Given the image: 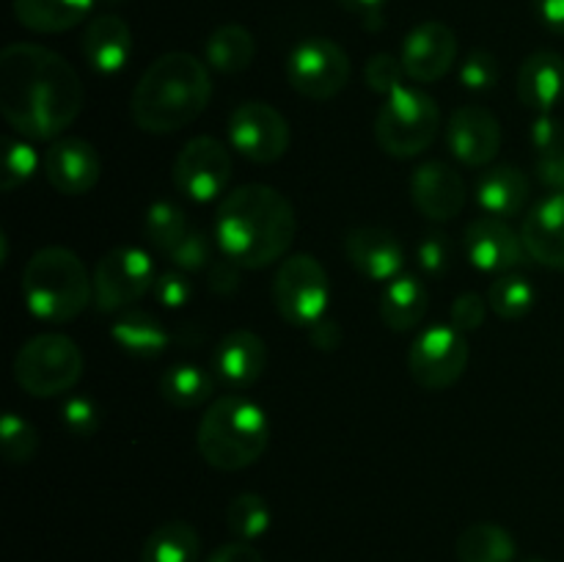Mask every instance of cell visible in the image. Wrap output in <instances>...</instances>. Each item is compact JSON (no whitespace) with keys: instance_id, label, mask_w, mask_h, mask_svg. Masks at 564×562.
Returning a JSON list of instances; mask_svg holds the SVG:
<instances>
[{"instance_id":"cell-30","label":"cell","mask_w":564,"mask_h":562,"mask_svg":"<svg viewBox=\"0 0 564 562\" xmlns=\"http://www.w3.org/2000/svg\"><path fill=\"white\" fill-rule=\"evenodd\" d=\"M202 538L187 521H165L147 538L141 562H198Z\"/></svg>"},{"instance_id":"cell-10","label":"cell","mask_w":564,"mask_h":562,"mask_svg":"<svg viewBox=\"0 0 564 562\" xmlns=\"http://www.w3.org/2000/svg\"><path fill=\"white\" fill-rule=\"evenodd\" d=\"M154 287V264L147 251L119 246L105 253L94 270V301L99 312H121Z\"/></svg>"},{"instance_id":"cell-6","label":"cell","mask_w":564,"mask_h":562,"mask_svg":"<svg viewBox=\"0 0 564 562\" xmlns=\"http://www.w3.org/2000/svg\"><path fill=\"white\" fill-rule=\"evenodd\" d=\"M441 110L422 88L402 86L380 105L375 119V141L391 158H416L438 138Z\"/></svg>"},{"instance_id":"cell-18","label":"cell","mask_w":564,"mask_h":562,"mask_svg":"<svg viewBox=\"0 0 564 562\" xmlns=\"http://www.w3.org/2000/svg\"><path fill=\"white\" fill-rule=\"evenodd\" d=\"M411 196L419 213L430 220H455L466 207V182L455 165L430 160L413 171Z\"/></svg>"},{"instance_id":"cell-47","label":"cell","mask_w":564,"mask_h":562,"mask_svg":"<svg viewBox=\"0 0 564 562\" xmlns=\"http://www.w3.org/2000/svg\"><path fill=\"white\" fill-rule=\"evenodd\" d=\"M345 11L356 14L367 28L383 25V6L386 0H336Z\"/></svg>"},{"instance_id":"cell-48","label":"cell","mask_w":564,"mask_h":562,"mask_svg":"<svg viewBox=\"0 0 564 562\" xmlns=\"http://www.w3.org/2000/svg\"><path fill=\"white\" fill-rule=\"evenodd\" d=\"M308 336H312L314 347H319V350H336V347L341 345V328L336 320H317V323L308 328Z\"/></svg>"},{"instance_id":"cell-45","label":"cell","mask_w":564,"mask_h":562,"mask_svg":"<svg viewBox=\"0 0 564 562\" xmlns=\"http://www.w3.org/2000/svg\"><path fill=\"white\" fill-rule=\"evenodd\" d=\"M538 176L549 191L564 196V149L560 152L538 154Z\"/></svg>"},{"instance_id":"cell-33","label":"cell","mask_w":564,"mask_h":562,"mask_svg":"<svg viewBox=\"0 0 564 562\" xmlns=\"http://www.w3.org/2000/svg\"><path fill=\"white\" fill-rule=\"evenodd\" d=\"M143 231H147L149 242L154 248H160L163 253H171L176 242L187 235L185 209L171 202H154L147 209V218H143Z\"/></svg>"},{"instance_id":"cell-37","label":"cell","mask_w":564,"mask_h":562,"mask_svg":"<svg viewBox=\"0 0 564 562\" xmlns=\"http://www.w3.org/2000/svg\"><path fill=\"white\" fill-rule=\"evenodd\" d=\"M460 83L468 91H490L499 83V61L488 50H474L460 66Z\"/></svg>"},{"instance_id":"cell-3","label":"cell","mask_w":564,"mask_h":562,"mask_svg":"<svg viewBox=\"0 0 564 562\" xmlns=\"http://www.w3.org/2000/svg\"><path fill=\"white\" fill-rule=\"evenodd\" d=\"M209 99L213 77L207 64L191 53H165L138 77L130 114L143 132L169 136L196 121Z\"/></svg>"},{"instance_id":"cell-9","label":"cell","mask_w":564,"mask_h":562,"mask_svg":"<svg viewBox=\"0 0 564 562\" xmlns=\"http://www.w3.org/2000/svg\"><path fill=\"white\" fill-rule=\"evenodd\" d=\"M286 77L301 97L325 102L345 91L347 80H350V58L334 39H303L286 58Z\"/></svg>"},{"instance_id":"cell-43","label":"cell","mask_w":564,"mask_h":562,"mask_svg":"<svg viewBox=\"0 0 564 562\" xmlns=\"http://www.w3.org/2000/svg\"><path fill=\"white\" fill-rule=\"evenodd\" d=\"M154 295L163 306L180 309L193 298V284L185 273H165L154 281Z\"/></svg>"},{"instance_id":"cell-24","label":"cell","mask_w":564,"mask_h":562,"mask_svg":"<svg viewBox=\"0 0 564 562\" xmlns=\"http://www.w3.org/2000/svg\"><path fill=\"white\" fill-rule=\"evenodd\" d=\"M529 176L516 165H496L488 169L477 182V202L485 213L496 218L521 215L529 204Z\"/></svg>"},{"instance_id":"cell-49","label":"cell","mask_w":564,"mask_h":562,"mask_svg":"<svg viewBox=\"0 0 564 562\" xmlns=\"http://www.w3.org/2000/svg\"><path fill=\"white\" fill-rule=\"evenodd\" d=\"M207 562H264V556L253 545H248L246 540H240V543L220 545L218 551H213Z\"/></svg>"},{"instance_id":"cell-27","label":"cell","mask_w":564,"mask_h":562,"mask_svg":"<svg viewBox=\"0 0 564 562\" xmlns=\"http://www.w3.org/2000/svg\"><path fill=\"white\" fill-rule=\"evenodd\" d=\"M110 336L121 350L132 353L138 358H154L169 347V331L160 323L154 314L143 312V309H127L113 325H110Z\"/></svg>"},{"instance_id":"cell-26","label":"cell","mask_w":564,"mask_h":562,"mask_svg":"<svg viewBox=\"0 0 564 562\" xmlns=\"http://www.w3.org/2000/svg\"><path fill=\"white\" fill-rule=\"evenodd\" d=\"M427 290L413 275H397L380 295V317L391 331H413L427 314Z\"/></svg>"},{"instance_id":"cell-19","label":"cell","mask_w":564,"mask_h":562,"mask_svg":"<svg viewBox=\"0 0 564 562\" xmlns=\"http://www.w3.org/2000/svg\"><path fill=\"white\" fill-rule=\"evenodd\" d=\"M213 367L226 389H251L268 367V345L253 331L235 328L215 347Z\"/></svg>"},{"instance_id":"cell-44","label":"cell","mask_w":564,"mask_h":562,"mask_svg":"<svg viewBox=\"0 0 564 562\" xmlns=\"http://www.w3.org/2000/svg\"><path fill=\"white\" fill-rule=\"evenodd\" d=\"M532 143L538 149V154L560 152V149H564L562 121L554 119L551 114H540L538 121L532 125Z\"/></svg>"},{"instance_id":"cell-36","label":"cell","mask_w":564,"mask_h":562,"mask_svg":"<svg viewBox=\"0 0 564 562\" xmlns=\"http://www.w3.org/2000/svg\"><path fill=\"white\" fill-rule=\"evenodd\" d=\"M39 165V154L33 152L31 143L25 141H3V171H0V187L3 191H14V187L25 185L33 176Z\"/></svg>"},{"instance_id":"cell-23","label":"cell","mask_w":564,"mask_h":562,"mask_svg":"<svg viewBox=\"0 0 564 562\" xmlns=\"http://www.w3.org/2000/svg\"><path fill=\"white\" fill-rule=\"evenodd\" d=\"M564 97V58L554 50H538L518 69V99L538 114H551Z\"/></svg>"},{"instance_id":"cell-4","label":"cell","mask_w":564,"mask_h":562,"mask_svg":"<svg viewBox=\"0 0 564 562\" xmlns=\"http://www.w3.org/2000/svg\"><path fill=\"white\" fill-rule=\"evenodd\" d=\"M268 439L270 424L262 406L242 395H224L198 422L196 446L218 472H240L264 455Z\"/></svg>"},{"instance_id":"cell-50","label":"cell","mask_w":564,"mask_h":562,"mask_svg":"<svg viewBox=\"0 0 564 562\" xmlns=\"http://www.w3.org/2000/svg\"><path fill=\"white\" fill-rule=\"evenodd\" d=\"M534 11L551 33L564 36V0H534Z\"/></svg>"},{"instance_id":"cell-31","label":"cell","mask_w":564,"mask_h":562,"mask_svg":"<svg viewBox=\"0 0 564 562\" xmlns=\"http://www.w3.org/2000/svg\"><path fill=\"white\" fill-rule=\"evenodd\" d=\"M160 395L174 408H198L215 395V375L198 364H174L160 375Z\"/></svg>"},{"instance_id":"cell-46","label":"cell","mask_w":564,"mask_h":562,"mask_svg":"<svg viewBox=\"0 0 564 562\" xmlns=\"http://www.w3.org/2000/svg\"><path fill=\"white\" fill-rule=\"evenodd\" d=\"M240 287V268L229 259H220V262L209 264V290L220 292V295H231Z\"/></svg>"},{"instance_id":"cell-8","label":"cell","mask_w":564,"mask_h":562,"mask_svg":"<svg viewBox=\"0 0 564 562\" xmlns=\"http://www.w3.org/2000/svg\"><path fill=\"white\" fill-rule=\"evenodd\" d=\"M273 301L281 317L297 328H312L325 317L330 301L328 273L312 253H295L273 279Z\"/></svg>"},{"instance_id":"cell-28","label":"cell","mask_w":564,"mask_h":562,"mask_svg":"<svg viewBox=\"0 0 564 562\" xmlns=\"http://www.w3.org/2000/svg\"><path fill=\"white\" fill-rule=\"evenodd\" d=\"M455 551L460 562H512L518 554V545L512 534L499 523L477 521L463 529Z\"/></svg>"},{"instance_id":"cell-38","label":"cell","mask_w":564,"mask_h":562,"mask_svg":"<svg viewBox=\"0 0 564 562\" xmlns=\"http://www.w3.org/2000/svg\"><path fill=\"white\" fill-rule=\"evenodd\" d=\"M364 77H367V86L372 88V91L383 94V97H391V94L400 91V88L405 86L402 77L408 75L405 69H402V61H397L394 55L389 53H378L367 61Z\"/></svg>"},{"instance_id":"cell-17","label":"cell","mask_w":564,"mask_h":562,"mask_svg":"<svg viewBox=\"0 0 564 562\" xmlns=\"http://www.w3.org/2000/svg\"><path fill=\"white\" fill-rule=\"evenodd\" d=\"M452 154L463 165H488L501 149V125L485 105H460L446 127Z\"/></svg>"},{"instance_id":"cell-39","label":"cell","mask_w":564,"mask_h":562,"mask_svg":"<svg viewBox=\"0 0 564 562\" xmlns=\"http://www.w3.org/2000/svg\"><path fill=\"white\" fill-rule=\"evenodd\" d=\"M169 257L180 270H185V273H196V270L209 268V259H213V246H209V240L204 231H187V235L176 242L174 251H171Z\"/></svg>"},{"instance_id":"cell-14","label":"cell","mask_w":564,"mask_h":562,"mask_svg":"<svg viewBox=\"0 0 564 562\" xmlns=\"http://www.w3.org/2000/svg\"><path fill=\"white\" fill-rule=\"evenodd\" d=\"M463 248H466L468 262L485 273H510V270L527 264L529 257L523 237L505 218H496V215L468 220Z\"/></svg>"},{"instance_id":"cell-11","label":"cell","mask_w":564,"mask_h":562,"mask_svg":"<svg viewBox=\"0 0 564 562\" xmlns=\"http://www.w3.org/2000/svg\"><path fill=\"white\" fill-rule=\"evenodd\" d=\"M413 380L427 391L455 386L468 367V342L455 325H430L416 336L408 356Z\"/></svg>"},{"instance_id":"cell-2","label":"cell","mask_w":564,"mask_h":562,"mask_svg":"<svg viewBox=\"0 0 564 562\" xmlns=\"http://www.w3.org/2000/svg\"><path fill=\"white\" fill-rule=\"evenodd\" d=\"M295 207L284 193L270 185H240L218 207L215 237L229 262L237 268L259 270L290 251L295 240Z\"/></svg>"},{"instance_id":"cell-20","label":"cell","mask_w":564,"mask_h":562,"mask_svg":"<svg viewBox=\"0 0 564 562\" xmlns=\"http://www.w3.org/2000/svg\"><path fill=\"white\" fill-rule=\"evenodd\" d=\"M345 253L352 268L369 281H391L405 264L400 240L383 226H358L347 235Z\"/></svg>"},{"instance_id":"cell-42","label":"cell","mask_w":564,"mask_h":562,"mask_svg":"<svg viewBox=\"0 0 564 562\" xmlns=\"http://www.w3.org/2000/svg\"><path fill=\"white\" fill-rule=\"evenodd\" d=\"M485 314H488V301L479 292H463L452 303V325L463 331V334L477 331L485 323Z\"/></svg>"},{"instance_id":"cell-15","label":"cell","mask_w":564,"mask_h":562,"mask_svg":"<svg viewBox=\"0 0 564 562\" xmlns=\"http://www.w3.org/2000/svg\"><path fill=\"white\" fill-rule=\"evenodd\" d=\"M457 36L438 20L422 22L402 42V69L416 83H435L455 66Z\"/></svg>"},{"instance_id":"cell-1","label":"cell","mask_w":564,"mask_h":562,"mask_svg":"<svg viewBox=\"0 0 564 562\" xmlns=\"http://www.w3.org/2000/svg\"><path fill=\"white\" fill-rule=\"evenodd\" d=\"M86 88L69 61L42 44L17 42L0 53V110L33 141H55L75 125Z\"/></svg>"},{"instance_id":"cell-21","label":"cell","mask_w":564,"mask_h":562,"mask_svg":"<svg viewBox=\"0 0 564 562\" xmlns=\"http://www.w3.org/2000/svg\"><path fill=\"white\" fill-rule=\"evenodd\" d=\"M523 246L534 262L564 270V196L549 193L540 198L521 226Z\"/></svg>"},{"instance_id":"cell-34","label":"cell","mask_w":564,"mask_h":562,"mask_svg":"<svg viewBox=\"0 0 564 562\" xmlns=\"http://www.w3.org/2000/svg\"><path fill=\"white\" fill-rule=\"evenodd\" d=\"M226 527L242 540L262 538L270 529V507L259 494H237L226 507Z\"/></svg>"},{"instance_id":"cell-25","label":"cell","mask_w":564,"mask_h":562,"mask_svg":"<svg viewBox=\"0 0 564 562\" xmlns=\"http://www.w3.org/2000/svg\"><path fill=\"white\" fill-rule=\"evenodd\" d=\"M20 25L33 33H64L80 25L94 0H11Z\"/></svg>"},{"instance_id":"cell-32","label":"cell","mask_w":564,"mask_h":562,"mask_svg":"<svg viewBox=\"0 0 564 562\" xmlns=\"http://www.w3.org/2000/svg\"><path fill=\"white\" fill-rule=\"evenodd\" d=\"M488 306L501 320H523L534 306V287L518 273H501L488 287Z\"/></svg>"},{"instance_id":"cell-35","label":"cell","mask_w":564,"mask_h":562,"mask_svg":"<svg viewBox=\"0 0 564 562\" xmlns=\"http://www.w3.org/2000/svg\"><path fill=\"white\" fill-rule=\"evenodd\" d=\"M0 444H3L6 461L14 463V466H22V463L36 457L39 435L31 422L17 417L14 411H6L3 422H0Z\"/></svg>"},{"instance_id":"cell-16","label":"cell","mask_w":564,"mask_h":562,"mask_svg":"<svg viewBox=\"0 0 564 562\" xmlns=\"http://www.w3.org/2000/svg\"><path fill=\"white\" fill-rule=\"evenodd\" d=\"M102 174L97 149L83 138H55L44 152V176L64 196H83L94 191Z\"/></svg>"},{"instance_id":"cell-41","label":"cell","mask_w":564,"mask_h":562,"mask_svg":"<svg viewBox=\"0 0 564 562\" xmlns=\"http://www.w3.org/2000/svg\"><path fill=\"white\" fill-rule=\"evenodd\" d=\"M419 264L427 275H444L452 264V246L449 237L441 235V231H433V235L424 237L416 248Z\"/></svg>"},{"instance_id":"cell-40","label":"cell","mask_w":564,"mask_h":562,"mask_svg":"<svg viewBox=\"0 0 564 562\" xmlns=\"http://www.w3.org/2000/svg\"><path fill=\"white\" fill-rule=\"evenodd\" d=\"M61 419H64V428L77 439H88L99 428V411L88 397H69L61 408Z\"/></svg>"},{"instance_id":"cell-13","label":"cell","mask_w":564,"mask_h":562,"mask_svg":"<svg viewBox=\"0 0 564 562\" xmlns=\"http://www.w3.org/2000/svg\"><path fill=\"white\" fill-rule=\"evenodd\" d=\"M231 180L229 149L213 136H198L174 160V185L193 202H213Z\"/></svg>"},{"instance_id":"cell-29","label":"cell","mask_w":564,"mask_h":562,"mask_svg":"<svg viewBox=\"0 0 564 562\" xmlns=\"http://www.w3.org/2000/svg\"><path fill=\"white\" fill-rule=\"evenodd\" d=\"M207 64L215 72H224V75H237V72H246L251 66L253 55H257V42H253V33L246 25H229L215 28L213 36L207 39Z\"/></svg>"},{"instance_id":"cell-7","label":"cell","mask_w":564,"mask_h":562,"mask_svg":"<svg viewBox=\"0 0 564 562\" xmlns=\"http://www.w3.org/2000/svg\"><path fill=\"white\" fill-rule=\"evenodd\" d=\"M83 378V350L66 334H39L14 356V380L31 397H58Z\"/></svg>"},{"instance_id":"cell-5","label":"cell","mask_w":564,"mask_h":562,"mask_svg":"<svg viewBox=\"0 0 564 562\" xmlns=\"http://www.w3.org/2000/svg\"><path fill=\"white\" fill-rule=\"evenodd\" d=\"M94 284L75 251L61 246L42 248L22 270V295L33 317L44 323L75 320L91 301Z\"/></svg>"},{"instance_id":"cell-12","label":"cell","mask_w":564,"mask_h":562,"mask_svg":"<svg viewBox=\"0 0 564 562\" xmlns=\"http://www.w3.org/2000/svg\"><path fill=\"white\" fill-rule=\"evenodd\" d=\"M229 138L251 163H275L290 149V121L273 105L251 99L231 110Z\"/></svg>"},{"instance_id":"cell-22","label":"cell","mask_w":564,"mask_h":562,"mask_svg":"<svg viewBox=\"0 0 564 562\" xmlns=\"http://www.w3.org/2000/svg\"><path fill=\"white\" fill-rule=\"evenodd\" d=\"M86 64L99 75H116L132 55V31L119 14H99L86 25L80 39Z\"/></svg>"}]
</instances>
